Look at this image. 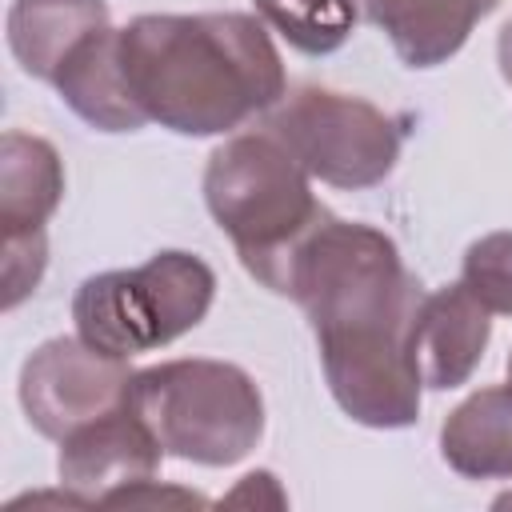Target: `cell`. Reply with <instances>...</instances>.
I'll return each instance as SVG.
<instances>
[{
	"label": "cell",
	"instance_id": "cell-1",
	"mask_svg": "<svg viewBox=\"0 0 512 512\" xmlns=\"http://www.w3.org/2000/svg\"><path fill=\"white\" fill-rule=\"evenodd\" d=\"M264 288L304 308L328 392L344 416L364 428L416 424L424 384L408 356V324L424 288L392 236L324 208Z\"/></svg>",
	"mask_w": 512,
	"mask_h": 512
},
{
	"label": "cell",
	"instance_id": "cell-2",
	"mask_svg": "<svg viewBox=\"0 0 512 512\" xmlns=\"http://www.w3.org/2000/svg\"><path fill=\"white\" fill-rule=\"evenodd\" d=\"M136 108L180 136H220L284 96V64L260 16L148 12L116 28Z\"/></svg>",
	"mask_w": 512,
	"mask_h": 512
},
{
	"label": "cell",
	"instance_id": "cell-3",
	"mask_svg": "<svg viewBox=\"0 0 512 512\" xmlns=\"http://www.w3.org/2000/svg\"><path fill=\"white\" fill-rule=\"evenodd\" d=\"M204 204L232 240L244 272L260 284L288 248L324 216L304 164L268 132H236L204 164Z\"/></svg>",
	"mask_w": 512,
	"mask_h": 512
},
{
	"label": "cell",
	"instance_id": "cell-4",
	"mask_svg": "<svg viewBox=\"0 0 512 512\" xmlns=\"http://www.w3.org/2000/svg\"><path fill=\"white\" fill-rule=\"evenodd\" d=\"M132 412L148 424L164 456L204 468L244 460L264 436V396L228 360H164L132 376Z\"/></svg>",
	"mask_w": 512,
	"mask_h": 512
},
{
	"label": "cell",
	"instance_id": "cell-5",
	"mask_svg": "<svg viewBox=\"0 0 512 512\" xmlns=\"http://www.w3.org/2000/svg\"><path fill=\"white\" fill-rule=\"evenodd\" d=\"M212 296L216 272L200 256L168 248L136 268L88 276L72 296V320L76 336L128 360L192 332Z\"/></svg>",
	"mask_w": 512,
	"mask_h": 512
},
{
	"label": "cell",
	"instance_id": "cell-6",
	"mask_svg": "<svg viewBox=\"0 0 512 512\" xmlns=\"http://www.w3.org/2000/svg\"><path fill=\"white\" fill-rule=\"evenodd\" d=\"M264 128L304 164V172L332 188H376L392 176L400 160V124L376 104L332 92L296 88L264 120Z\"/></svg>",
	"mask_w": 512,
	"mask_h": 512
},
{
	"label": "cell",
	"instance_id": "cell-7",
	"mask_svg": "<svg viewBox=\"0 0 512 512\" xmlns=\"http://www.w3.org/2000/svg\"><path fill=\"white\" fill-rule=\"evenodd\" d=\"M132 368L84 336H52L20 364V408L28 424L64 440L80 424L120 408L132 388Z\"/></svg>",
	"mask_w": 512,
	"mask_h": 512
},
{
	"label": "cell",
	"instance_id": "cell-8",
	"mask_svg": "<svg viewBox=\"0 0 512 512\" xmlns=\"http://www.w3.org/2000/svg\"><path fill=\"white\" fill-rule=\"evenodd\" d=\"M160 460H164V448L124 400L120 408L80 424L60 440L56 476H60V488H72L84 504H100L108 492L156 476Z\"/></svg>",
	"mask_w": 512,
	"mask_h": 512
},
{
	"label": "cell",
	"instance_id": "cell-9",
	"mask_svg": "<svg viewBox=\"0 0 512 512\" xmlns=\"http://www.w3.org/2000/svg\"><path fill=\"white\" fill-rule=\"evenodd\" d=\"M488 316L492 312L464 284L420 296L408 324V356L424 388H460L476 372L492 336Z\"/></svg>",
	"mask_w": 512,
	"mask_h": 512
},
{
	"label": "cell",
	"instance_id": "cell-10",
	"mask_svg": "<svg viewBox=\"0 0 512 512\" xmlns=\"http://www.w3.org/2000/svg\"><path fill=\"white\" fill-rule=\"evenodd\" d=\"M496 8L500 0H364L368 20L388 36L408 68H436L452 60L472 28Z\"/></svg>",
	"mask_w": 512,
	"mask_h": 512
},
{
	"label": "cell",
	"instance_id": "cell-11",
	"mask_svg": "<svg viewBox=\"0 0 512 512\" xmlns=\"http://www.w3.org/2000/svg\"><path fill=\"white\" fill-rule=\"evenodd\" d=\"M60 100L92 128L100 132H136L148 124V116L136 108L124 68H120V36L116 28H100L88 40H80L68 60L56 72Z\"/></svg>",
	"mask_w": 512,
	"mask_h": 512
},
{
	"label": "cell",
	"instance_id": "cell-12",
	"mask_svg": "<svg viewBox=\"0 0 512 512\" xmlns=\"http://www.w3.org/2000/svg\"><path fill=\"white\" fill-rule=\"evenodd\" d=\"M64 200L60 152L32 132L8 128L0 140V236L44 232Z\"/></svg>",
	"mask_w": 512,
	"mask_h": 512
},
{
	"label": "cell",
	"instance_id": "cell-13",
	"mask_svg": "<svg viewBox=\"0 0 512 512\" xmlns=\"http://www.w3.org/2000/svg\"><path fill=\"white\" fill-rule=\"evenodd\" d=\"M100 28H112L104 0H12L8 8V48L16 64L48 84L68 52Z\"/></svg>",
	"mask_w": 512,
	"mask_h": 512
},
{
	"label": "cell",
	"instance_id": "cell-14",
	"mask_svg": "<svg viewBox=\"0 0 512 512\" xmlns=\"http://www.w3.org/2000/svg\"><path fill=\"white\" fill-rule=\"evenodd\" d=\"M440 456L468 480L512 476V392L480 388L460 400L440 424Z\"/></svg>",
	"mask_w": 512,
	"mask_h": 512
},
{
	"label": "cell",
	"instance_id": "cell-15",
	"mask_svg": "<svg viewBox=\"0 0 512 512\" xmlns=\"http://www.w3.org/2000/svg\"><path fill=\"white\" fill-rule=\"evenodd\" d=\"M256 16L308 56L336 52L356 28V0H252Z\"/></svg>",
	"mask_w": 512,
	"mask_h": 512
},
{
	"label": "cell",
	"instance_id": "cell-16",
	"mask_svg": "<svg viewBox=\"0 0 512 512\" xmlns=\"http://www.w3.org/2000/svg\"><path fill=\"white\" fill-rule=\"evenodd\" d=\"M460 284L496 316H512V232H488L464 248Z\"/></svg>",
	"mask_w": 512,
	"mask_h": 512
},
{
	"label": "cell",
	"instance_id": "cell-17",
	"mask_svg": "<svg viewBox=\"0 0 512 512\" xmlns=\"http://www.w3.org/2000/svg\"><path fill=\"white\" fill-rule=\"evenodd\" d=\"M48 264V236L28 232V236H4V308L12 312L24 296L36 292L40 276Z\"/></svg>",
	"mask_w": 512,
	"mask_h": 512
},
{
	"label": "cell",
	"instance_id": "cell-18",
	"mask_svg": "<svg viewBox=\"0 0 512 512\" xmlns=\"http://www.w3.org/2000/svg\"><path fill=\"white\" fill-rule=\"evenodd\" d=\"M104 508H204L208 500L196 496L192 488H176V484H160V480H136L128 488H116L100 500Z\"/></svg>",
	"mask_w": 512,
	"mask_h": 512
},
{
	"label": "cell",
	"instance_id": "cell-19",
	"mask_svg": "<svg viewBox=\"0 0 512 512\" xmlns=\"http://www.w3.org/2000/svg\"><path fill=\"white\" fill-rule=\"evenodd\" d=\"M220 504H256V508L264 504V508H284L288 496L280 492V484H276L272 472H248V476H240V484H236Z\"/></svg>",
	"mask_w": 512,
	"mask_h": 512
},
{
	"label": "cell",
	"instance_id": "cell-20",
	"mask_svg": "<svg viewBox=\"0 0 512 512\" xmlns=\"http://www.w3.org/2000/svg\"><path fill=\"white\" fill-rule=\"evenodd\" d=\"M496 60H500V76L508 80L512 88V20L500 28V40H496Z\"/></svg>",
	"mask_w": 512,
	"mask_h": 512
},
{
	"label": "cell",
	"instance_id": "cell-21",
	"mask_svg": "<svg viewBox=\"0 0 512 512\" xmlns=\"http://www.w3.org/2000/svg\"><path fill=\"white\" fill-rule=\"evenodd\" d=\"M496 508H512V492L508 496H496Z\"/></svg>",
	"mask_w": 512,
	"mask_h": 512
},
{
	"label": "cell",
	"instance_id": "cell-22",
	"mask_svg": "<svg viewBox=\"0 0 512 512\" xmlns=\"http://www.w3.org/2000/svg\"><path fill=\"white\" fill-rule=\"evenodd\" d=\"M508 392H512V352H508Z\"/></svg>",
	"mask_w": 512,
	"mask_h": 512
}]
</instances>
